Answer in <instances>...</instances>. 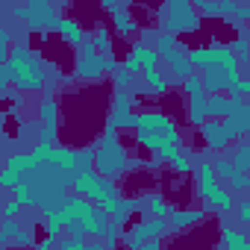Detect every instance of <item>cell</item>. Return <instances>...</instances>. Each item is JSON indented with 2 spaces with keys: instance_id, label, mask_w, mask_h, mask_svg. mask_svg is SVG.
Returning <instances> with one entry per match:
<instances>
[{
  "instance_id": "obj_4",
  "label": "cell",
  "mask_w": 250,
  "mask_h": 250,
  "mask_svg": "<svg viewBox=\"0 0 250 250\" xmlns=\"http://www.w3.org/2000/svg\"><path fill=\"white\" fill-rule=\"evenodd\" d=\"M21 18L30 24V27H36V30H50V27H59V18H56V9L47 3V0H30V3H24L21 9Z\"/></svg>"
},
{
  "instance_id": "obj_22",
  "label": "cell",
  "mask_w": 250,
  "mask_h": 250,
  "mask_svg": "<svg viewBox=\"0 0 250 250\" xmlns=\"http://www.w3.org/2000/svg\"><path fill=\"white\" fill-rule=\"evenodd\" d=\"M241 221H250V203L241 206Z\"/></svg>"
},
{
  "instance_id": "obj_21",
  "label": "cell",
  "mask_w": 250,
  "mask_h": 250,
  "mask_svg": "<svg viewBox=\"0 0 250 250\" xmlns=\"http://www.w3.org/2000/svg\"><path fill=\"white\" fill-rule=\"evenodd\" d=\"M238 6L232 3V0H221V15H227V12H235Z\"/></svg>"
},
{
  "instance_id": "obj_7",
  "label": "cell",
  "mask_w": 250,
  "mask_h": 250,
  "mask_svg": "<svg viewBox=\"0 0 250 250\" xmlns=\"http://www.w3.org/2000/svg\"><path fill=\"white\" fill-rule=\"evenodd\" d=\"M168 56V68L174 71V77H180V80H186V77H191V71H194V62H191V56H186L183 50H171V53H165Z\"/></svg>"
},
{
  "instance_id": "obj_1",
  "label": "cell",
  "mask_w": 250,
  "mask_h": 250,
  "mask_svg": "<svg viewBox=\"0 0 250 250\" xmlns=\"http://www.w3.org/2000/svg\"><path fill=\"white\" fill-rule=\"evenodd\" d=\"M94 165H97V171H100L103 177H118L124 168H127V150L118 145L112 124L106 127V139H103V145H100L97 153H94Z\"/></svg>"
},
{
  "instance_id": "obj_11",
  "label": "cell",
  "mask_w": 250,
  "mask_h": 250,
  "mask_svg": "<svg viewBox=\"0 0 250 250\" xmlns=\"http://www.w3.org/2000/svg\"><path fill=\"white\" fill-rule=\"evenodd\" d=\"M112 24L118 27V33H130V30L136 27V21L130 18V12H124V9H118V6L112 9Z\"/></svg>"
},
{
  "instance_id": "obj_19",
  "label": "cell",
  "mask_w": 250,
  "mask_h": 250,
  "mask_svg": "<svg viewBox=\"0 0 250 250\" xmlns=\"http://www.w3.org/2000/svg\"><path fill=\"white\" fill-rule=\"evenodd\" d=\"M130 80H133V71H130V68L115 71V85H130Z\"/></svg>"
},
{
  "instance_id": "obj_13",
  "label": "cell",
  "mask_w": 250,
  "mask_h": 250,
  "mask_svg": "<svg viewBox=\"0 0 250 250\" xmlns=\"http://www.w3.org/2000/svg\"><path fill=\"white\" fill-rule=\"evenodd\" d=\"M215 174H218V177H227V180H229V177L235 174V162H232V156H221V159L215 162Z\"/></svg>"
},
{
  "instance_id": "obj_8",
  "label": "cell",
  "mask_w": 250,
  "mask_h": 250,
  "mask_svg": "<svg viewBox=\"0 0 250 250\" xmlns=\"http://www.w3.org/2000/svg\"><path fill=\"white\" fill-rule=\"evenodd\" d=\"M59 33H62V39L68 42V44H80L83 39H85V33H83V24L71 15V18H59Z\"/></svg>"
},
{
  "instance_id": "obj_10",
  "label": "cell",
  "mask_w": 250,
  "mask_h": 250,
  "mask_svg": "<svg viewBox=\"0 0 250 250\" xmlns=\"http://www.w3.org/2000/svg\"><path fill=\"white\" fill-rule=\"evenodd\" d=\"M203 197H206L209 203H215L218 209H232V197H229V191H224V188H218V186H215L212 191H206Z\"/></svg>"
},
{
  "instance_id": "obj_18",
  "label": "cell",
  "mask_w": 250,
  "mask_h": 250,
  "mask_svg": "<svg viewBox=\"0 0 250 250\" xmlns=\"http://www.w3.org/2000/svg\"><path fill=\"white\" fill-rule=\"evenodd\" d=\"M227 244H229V247H247V238H244L241 232H229V229H227Z\"/></svg>"
},
{
  "instance_id": "obj_12",
  "label": "cell",
  "mask_w": 250,
  "mask_h": 250,
  "mask_svg": "<svg viewBox=\"0 0 250 250\" xmlns=\"http://www.w3.org/2000/svg\"><path fill=\"white\" fill-rule=\"evenodd\" d=\"M232 162H235V171H250V145H241L232 153Z\"/></svg>"
},
{
  "instance_id": "obj_14",
  "label": "cell",
  "mask_w": 250,
  "mask_h": 250,
  "mask_svg": "<svg viewBox=\"0 0 250 250\" xmlns=\"http://www.w3.org/2000/svg\"><path fill=\"white\" fill-rule=\"evenodd\" d=\"M200 209H191V212H177L174 215V227H188V224H194V221H200Z\"/></svg>"
},
{
  "instance_id": "obj_3",
  "label": "cell",
  "mask_w": 250,
  "mask_h": 250,
  "mask_svg": "<svg viewBox=\"0 0 250 250\" xmlns=\"http://www.w3.org/2000/svg\"><path fill=\"white\" fill-rule=\"evenodd\" d=\"M74 71H77V77L85 80V83L100 80V74L106 71V56H103V50L94 47V42L83 44V50H80V56H77V62H74Z\"/></svg>"
},
{
  "instance_id": "obj_2",
  "label": "cell",
  "mask_w": 250,
  "mask_h": 250,
  "mask_svg": "<svg viewBox=\"0 0 250 250\" xmlns=\"http://www.w3.org/2000/svg\"><path fill=\"white\" fill-rule=\"evenodd\" d=\"M200 18H197V9L191 6V0H168V18H165V27L168 33L180 36V33H191L197 30Z\"/></svg>"
},
{
  "instance_id": "obj_17",
  "label": "cell",
  "mask_w": 250,
  "mask_h": 250,
  "mask_svg": "<svg viewBox=\"0 0 250 250\" xmlns=\"http://www.w3.org/2000/svg\"><path fill=\"white\" fill-rule=\"evenodd\" d=\"M171 162H174V168H177L180 174H188V171H191V162H188V159H186L183 153H177V156H174Z\"/></svg>"
},
{
  "instance_id": "obj_20",
  "label": "cell",
  "mask_w": 250,
  "mask_h": 250,
  "mask_svg": "<svg viewBox=\"0 0 250 250\" xmlns=\"http://www.w3.org/2000/svg\"><path fill=\"white\" fill-rule=\"evenodd\" d=\"M18 203H21V200H9V203H6V209H3V215H6V218L18 215Z\"/></svg>"
},
{
  "instance_id": "obj_6",
  "label": "cell",
  "mask_w": 250,
  "mask_h": 250,
  "mask_svg": "<svg viewBox=\"0 0 250 250\" xmlns=\"http://www.w3.org/2000/svg\"><path fill=\"white\" fill-rule=\"evenodd\" d=\"M200 136H203V142H206L209 147H215V150L227 147V142H229L227 127H224V124H218V121H203V124H200Z\"/></svg>"
},
{
  "instance_id": "obj_15",
  "label": "cell",
  "mask_w": 250,
  "mask_h": 250,
  "mask_svg": "<svg viewBox=\"0 0 250 250\" xmlns=\"http://www.w3.org/2000/svg\"><path fill=\"white\" fill-rule=\"evenodd\" d=\"M232 53H235V56H241L244 62H250V44H247L244 39H235V44H232Z\"/></svg>"
},
{
  "instance_id": "obj_16",
  "label": "cell",
  "mask_w": 250,
  "mask_h": 250,
  "mask_svg": "<svg viewBox=\"0 0 250 250\" xmlns=\"http://www.w3.org/2000/svg\"><path fill=\"white\" fill-rule=\"evenodd\" d=\"M197 6H200V12H203V15H212V18H215V15H221V3H215V0H200Z\"/></svg>"
},
{
  "instance_id": "obj_23",
  "label": "cell",
  "mask_w": 250,
  "mask_h": 250,
  "mask_svg": "<svg viewBox=\"0 0 250 250\" xmlns=\"http://www.w3.org/2000/svg\"><path fill=\"white\" fill-rule=\"evenodd\" d=\"M194 3H200V0H194Z\"/></svg>"
},
{
  "instance_id": "obj_5",
  "label": "cell",
  "mask_w": 250,
  "mask_h": 250,
  "mask_svg": "<svg viewBox=\"0 0 250 250\" xmlns=\"http://www.w3.org/2000/svg\"><path fill=\"white\" fill-rule=\"evenodd\" d=\"M224 127H227L229 139H241V136L250 130V103H247V106L232 109V112L227 115V121H224Z\"/></svg>"
},
{
  "instance_id": "obj_9",
  "label": "cell",
  "mask_w": 250,
  "mask_h": 250,
  "mask_svg": "<svg viewBox=\"0 0 250 250\" xmlns=\"http://www.w3.org/2000/svg\"><path fill=\"white\" fill-rule=\"evenodd\" d=\"M165 229V221H147V224H142L139 229H136V235H133V244H139V241H145L147 235H156V232H162Z\"/></svg>"
}]
</instances>
